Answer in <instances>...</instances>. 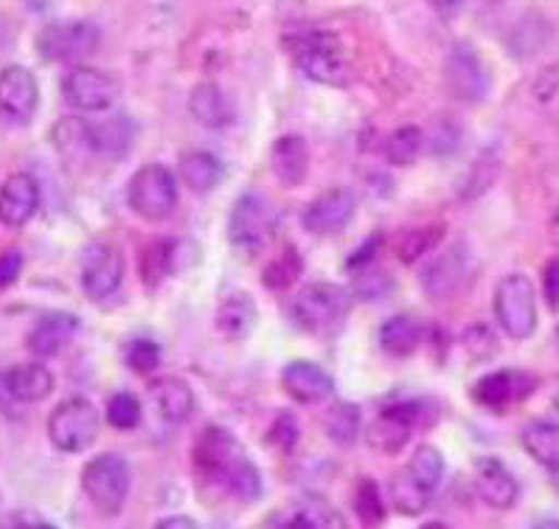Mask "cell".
<instances>
[{
    "instance_id": "1",
    "label": "cell",
    "mask_w": 559,
    "mask_h": 529,
    "mask_svg": "<svg viewBox=\"0 0 559 529\" xmlns=\"http://www.w3.org/2000/svg\"><path fill=\"white\" fill-rule=\"evenodd\" d=\"M194 468L209 484L228 493L234 502L250 504L262 496V473L245 445L230 431L209 425L194 445Z\"/></svg>"
},
{
    "instance_id": "2",
    "label": "cell",
    "mask_w": 559,
    "mask_h": 529,
    "mask_svg": "<svg viewBox=\"0 0 559 529\" xmlns=\"http://www.w3.org/2000/svg\"><path fill=\"white\" fill-rule=\"evenodd\" d=\"M290 313L301 332L312 338H332L349 318L352 296L332 282H316L293 298Z\"/></svg>"
},
{
    "instance_id": "3",
    "label": "cell",
    "mask_w": 559,
    "mask_h": 529,
    "mask_svg": "<svg viewBox=\"0 0 559 529\" xmlns=\"http://www.w3.org/2000/svg\"><path fill=\"white\" fill-rule=\"evenodd\" d=\"M290 51L296 57L304 77H310L318 85L346 87L352 80V66L346 57V48L330 32H307L298 40L290 43Z\"/></svg>"
},
{
    "instance_id": "4",
    "label": "cell",
    "mask_w": 559,
    "mask_h": 529,
    "mask_svg": "<svg viewBox=\"0 0 559 529\" xmlns=\"http://www.w3.org/2000/svg\"><path fill=\"white\" fill-rule=\"evenodd\" d=\"M130 462L121 454H99L82 470V490L96 513L112 518L124 509L130 496Z\"/></svg>"
},
{
    "instance_id": "5",
    "label": "cell",
    "mask_w": 559,
    "mask_h": 529,
    "mask_svg": "<svg viewBox=\"0 0 559 529\" xmlns=\"http://www.w3.org/2000/svg\"><path fill=\"white\" fill-rule=\"evenodd\" d=\"M102 431L99 409L87 397H68L48 414V439L62 454H82Z\"/></svg>"
},
{
    "instance_id": "6",
    "label": "cell",
    "mask_w": 559,
    "mask_h": 529,
    "mask_svg": "<svg viewBox=\"0 0 559 529\" xmlns=\"http://www.w3.org/2000/svg\"><path fill=\"white\" fill-rule=\"evenodd\" d=\"M492 310L500 330L514 341H526L537 330V296L526 273H509L498 282Z\"/></svg>"
},
{
    "instance_id": "7",
    "label": "cell",
    "mask_w": 559,
    "mask_h": 529,
    "mask_svg": "<svg viewBox=\"0 0 559 529\" xmlns=\"http://www.w3.org/2000/svg\"><path fill=\"white\" fill-rule=\"evenodd\" d=\"M127 205L139 218L160 223L178 205V175L164 164H146L127 184Z\"/></svg>"
},
{
    "instance_id": "8",
    "label": "cell",
    "mask_w": 559,
    "mask_h": 529,
    "mask_svg": "<svg viewBox=\"0 0 559 529\" xmlns=\"http://www.w3.org/2000/svg\"><path fill=\"white\" fill-rule=\"evenodd\" d=\"M34 46H37V54H40L43 62L71 68L82 66L99 48V28L93 26L91 21L48 23L37 34Z\"/></svg>"
},
{
    "instance_id": "9",
    "label": "cell",
    "mask_w": 559,
    "mask_h": 529,
    "mask_svg": "<svg viewBox=\"0 0 559 529\" xmlns=\"http://www.w3.org/2000/svg\"><path fill=\"white\" fill-rule=\"evenodd\" d=\"M273 232H276V214L259 195L248 192L234 203L228 220V237L234 251L253 259L267 248Z\"/></svg>"
},
{
    "instance_id": "10",
    "label": "cell",
    "mask_w": 559,
    "mask_h": 529,
    "mask_svg": "<svg viewBox=\"0 0 559 529\" xmlns=\"http://www.w3.org/2000/svg\"><path fill=\"white\" fill-rule=\"evenodd\" d=\"M473 277V254L464 243L450 245L419 268V285L430 302H448L467 287Z\"/></svg>"
},
{
    "instance_id": "11",
    "label": "cell",
    "mask_w": 559,
    "mask_h": 529,
    "mask_svg": "<svg viewBox=\"0 0 559 529\" xmlns=\"http://www.w3.org/2000/svg\"><path fill=\"white\" fill-rule=\"evenodd\" d=\"M121 96V85L112 73L91 66H73L62 77V99L82 113L110 110Z\"/></svg>"
},
{
    "instance_id": "12",
    "label": "cell",
    "mask_w": 559,
    "mask_h": 529,
    "mask_svg": "<svg viewBox=\"0 0 559 529\" xmlns=\"http://www.w3.org/2000/svg\"><path fill=\"white\" fill-rule=\"evenodd\" d=\"M357 212V195L346 186H335L304 205L301 225L312 237H335L352 223Z\"/></svg>"
},
{
    "instance_id": "13",
    "label": "cell",
    "mask_w": 559,
    "mask_h": 529,
    "mask_svg": "<svg viewBox=\"0 0 559 529\" xmlns=\"http://www.w3.org/2000/svg\"><path fill=\"white\" fill-rule=\"evenodd\" d=\"M421 420V403H396L385 405L377 411V418L371 420L366 439L377 454L394 457L414 437V428Z\"/></svg>"
},
{
    "instance_id": "14",
    "label": "cell",
    "mask_w": 559,
    "mask_h": 529,
    "mask_svg": "<svg viewBox=\"0 0 559 529\" xmlns=\"http://www.w3.org/2000/svg\"><path fill=\"white\" fill-rule=\"evenodd\" d=\"M82 291L91 302H105L112 293L119 291L124 282V257L119 248L107 243L91 245L82 259Z\"/></svg>"
},
{
    "instance_id": "15",
    "label": "cell",
    "mask_w": 559,
    "mask_h": 529,
    "mask_svg": "<svg viewBox=\"0 0 559 529\" xmlns=\"http://www.w3.org/2000/svg\"><path fill=\"white\" fill-rule=\"evenodd\" d=\"M40 105V85L23 66H7L0 71V116L12 125H28Z\"/></svg>"
},
{
    "instance_id": "16",
    "label": "cell",
    "mask_w": 559,
    "mask_h": 529,
    "mask_svg": "<svg viewBox=\"0 0 559 529\" xmlns=\"http://www.w3.org/2000/svg\"><path fill=\"white\" fill-rule=\"evenodd\" d=\"M444 80H448L450 93L461 102H480L489 93V82H492L478 51L467 43H461L450 51Z\"/></svg>"
},
{
    "instance_id": "17",
    "label": "cell",
    "mask_w": 559,
    "mask_h": 529,
    "mask_svg": "<svg viewBox=\"0 0 559 529\" xmlns=\"http://www.w3.org/2000/svg\"><path fill=\"white\" fill-rule=\"evenodd\" d=\"M537 380L532 375H523V372L514 369H500L489 372L473 386V400L480 409L489 411H509L512 405H518L520 400H526L534 391Z\"/></svg>"
},
{
    "instance_id": "18",
    "label": "cell",
    "mask_w": 559,
    "mask_h": 529,
    "mask_svg": "<svg viewBox=\"0 0 559 529\" xmlns=\"http://www.w3.org/2000/svg\"><path fill=\"white\" fill-rule=\"evenodd\" d=\"M40 212V184L28 173H14L0 184V225L23 228Z\"/></svg>"
},
{
    "instance_id": "19",
    "label": "cell",
    "mask_w": 559,
    "mask_h": 529,
    "mask_svg": "<svg viewBox=\"0 0 559 529\" xmlns=\"http://www.w3.org/2000/svg\"><path fill=\"white\" fill-rule=\"evenodd\" d=\"M282 389L296 403L318 405L326 403L335 395V380H332L330 372L312 364V361H293L282 372Z\"/></svg>"
},
{
    "instance_id": "20",
    "label": "cell",
    "mask_w": 559,
    "mask_h": 529,
    "mask_svg": "<svg viewBox=\"0 0 559 529\" xmlns=\"http://www.w3.org/2000/svg\"><path fill=\"white\" fill-rule=\"evenodd\" d=\"M76 332H80V318L73 313H48L28 332L26 346L37 361H48L62 355L73 344Z\"/></svg>"
},
{
    "instance_id": "21",
    "label": "cell",
    "mask_w": 559,
    "mask_h": 529,
    "mask_svg": "<svg viewBox=\"0 0 559 529\" xmlns=\"http://www.w3.org/2000/svg\"><path fill=\"white\" fill-rule=\"evenodd\" d=\"M475 493L487 507L503 513V509H512L518 504L520 484L507 465L487 457L475 462Z\"/></svg>"
},
{
    "instance_id": "22",
    "label": "cell",
    "mask_w": 559,
    "mask_h": 529,
    "mask_svg": "<svg viewBox=\"0 0 559 529\" xmlns=\"http://www.w3.org/2000/svg\"><path fill=\"white\" fill-rule=\"evenodd\" d=\"M150 400L164 423L180 425L194 414V391L180 377H155L150 384Z\"/></svg>"
},
{
    "instance_id": "23",
    "label": "cell",
    "mask_w": 559,
    "mask_h": 529,
    "mask_svg": "<svg viewBox=\"0 0 559 529\" xmlns=\"http://www.w3.org/2000/svg\"><path fill=\"white\" fill-rule=\"evenodd\" d=\"M270 166H273V175H276V180L282 186H287V189L301 186L307 180V175H310V150H307V141L298 139V136H282L273 144Z\"/></svg>"
},
{
    "instance_id": "24",
    "label": "cell",
    "mask_w": 559,
    "mask_h": 529,
    "mask_svg": "<svg viewBox=\"0 0 559 529\" xmlns=\"http://www.w3.org/2000/svg\"><path fill=\"white\" fill-rule=\"evenodd\" d=\"M3 389L17 403H40L53 391V375L40 361L17 364L3 375Z\"/></svg>"
},
{
    "instance_id": "25",
    "label": "cell",
    "mask_w": 559,
    "mask_h": 529,
    "mask_svg": "<svg viewBox=\"0 0 559 529\" xmlns=\"http://www.w3.org/2000/svg\"><path fill=\"white\" fill-rule=\"evenodd\" d=\"M189 110L200 125L214 127V130H225L237 119L234 105L217 82H200L189 96Z\"/></svg>"
},
{
    "instance_id": "26",
    "label": "cell",
    "mask_w": 559,
    "mask_h": 529,
    "mask_svg": "<svg viewBox=\"0 0 559 529\" xmlns=\"http://www.w3.org/2000/svg\"><path fill=\"white\" fill-rule=\"evenodd\" d=\"M186 239H155L141 251V277L146 285H160L166 277L186 268Z\"/></svg>"
},
{
    "instance_id": "27",
    "label": "cell",
    "mask_w": 559,
    "mask_h": 529,
    "mask_svg": "<svg viewBox=\"0 0 559 529\" xmlns=\"http://www.w3.org/2000/svg\"><path fill=\"white\" fill-rule=\"evenodd\" d=\"M178 175L191 192L205 195L211 189H217L225 180V164L214 153L205 150H191V153L180 155L178 161Z\"/></svg>"
},
{
    "instance_id": "28",
    "label": "cell",
    "mask_w": 559,
    "mask_h": 529,
    "mask_svg": "<svg viewBox=\"0 0 559 529\" xmlns=\"http://www.w3.org/2000/svg\"><path fill=\"white\" fill-rule=\"evenodd\" d=\"M135 125L130 119H107L102 125H91V144L96 158L121 161L132 150Z\"/></svg>"
},
{
    "instance_id": "29",
    "label": "cell",
    "mask_w": 559,
    "mask_h": 529,
    "mask_svg": "<svg viewBox=\"0 0 559 529\" xmlns=\"http://www.w3.org/2000/svg\"><path fill=\"white\" fill-rule=\"evenodd\" d=\"M520 443L528 457L551 473H559V423L551 420H532L520 431Z\"/></svg>"
},
{
    "instance_id": "30",
    "label": "cell",
    "mask_w": 559,
    "mask_h": 529,
    "mask_svg": "<svg viewBox=\"0 0 559 529\" xmlns=\"http://www.w3.org/2000/svg\"><path fill=\"white\" fill-rule=\"evenodd\" d=\"M259 321L257 305L248 293H230L217 310V330L228 341H245Z\"/></svg>"
},
{
    "instance_id": "31",
    "label": "cell",
    "mask_w": 559,
    "mask_h": 529,
    "mask_svg": "<svg viewBox=\"0 0 559 529\" xmlns=\"http://www.w3.org/2000/svg\"><path fill=\"white\" fill-rule=\"evenodd\" d=\"M284 529H346V521L326 498L304 496L284 518Z\"/></svg>"
},
{
    "instance_id": "32",
    "label": "cell",
    "mask_w": 559,
    "mask_h": 529,
    "mask_svg": "<svg viewBox=\"0 0 559 529\" xmlns=\"http://www.w3.org/2000/svg\"><path fill=\"white\" fill-rule=\"evenodd\" d=\"M421 341V327L414 316H394L380 327V346L391 357L414 355Z\"/></svg>"
},
{
    "instance_id": "33",
    "label": "cell",
    "mask_w": 559,
    "mask_h": 529,
    "mask_svg": "<svg viewBox=\"0 0 559 529\" xmlns=\"http://www.w3.org/2000/svg\"><path fill=\"white\" fill-rule=\"evenodd\" d=\"M389 496L400 516H421L430 507V502H433V493L421 487L405 468H400L391 477Z\"/></svg>"
},
{
    "instance_id": "34",
    "label": "cell",
    "mask_w": 559,
    "mask_h": 529,
    "mask_svg": "<svg viewBox=\"0 0 559 529\" xmlns=\"http://www.w3.org/2000/svg\"><path fill=\"white\" fill-rule=\"evenodd\" d=\"M444 237V225H421V228H408L394 239V254L402 264L419 262L428 251H433L436 245Z\"/></svg>"
},
{
    "instance_id": "35",
    "label": "cell",
    "mask_w": 559,
    "mask_h": 529,
    "mask_svg": "<svg viewBox=\"0 0 559 529\" xmlns=\"http://www.w3.org/2000/svg\"><path fill=\"white\" fill-rule=\"evenodd\" d=\"M362 428V418L360 409L355 403H335L330 411H326V418H323V431H326V437L332 439L341 448H349L355 445V439L360 437Z\"/></svg>"
},
{
    "instance_id": "36",
    "label": "cell",
    "mask_w": 559,
    "mask_h": 529,
    "mask_svg": "<svg viewBox=\"0 0 559 529\" xmlns=\"http://www.w3.org/2000/svg\"><path fill=\"white\" fill-rule=\"evenodd\" d=\"M425 150V130L416 125H402L385 141V158L394 166H414Z\"/></svg>"
},
{
    "instance_id": "37",
    "label": "cell",
    "mask_w": 559,
    "mask_h": 529,
    "mask_svg": "<svg viewBox=\"0 0 559 529\" xmlns=\"http://www.w3.org/2000/svg\"><path fill=\"white\" fill-rule=\"evenodd\" d=\"M405 470H408L421 487L430 490L436 496V490H439L441 479H444V457H441V450L433 448V445H419L414 450V457L408 459V465H405Z\"/></svg>"
},
{
    "instance_id": "38",
    "label": "cell",
    "mask_w": 559,
    "mask_h": 529,
    "mask_svg": "<svg viewBox=\"0 0 559 529\" xmlns=\"http://www.w3.org/2000/svg\"><path fill=\"white\" fill-rule=\"evenodd\" d=\"M301 271H304L301 254H298L293 245H287V248H284V251L267 264V268H264L262 282L267 291H287V287H293L298 279H301Z\"/></svg>"
},
{
    "instance_id": "39",
    "label": "cell",
    "mask_w": 559,
    "mask_h": 529,
    "mask_svg": "<svg viewBox=\"0 0 559 529\" xmlns=\"http://www.w3.org/2000/svg\"><path fill=\"white\" fill-rule=\"evenodd\" d=\"M141 418H144V409H141V400L130 391H116V395L107 400L105 420L116 431H132L141 425Z\"/></svg>"
},
{
    "instance_id": "40",
    "label": "cell",
    "mask_w": 559,
    "mask_h": 529,
    "mask_svg": "<svg viewBox=\"0 0 559 529\" xmlns=\"http://www.w3.org/2000/svg\"><path fill=\"white\" fill-rule=\"evenodd\" d=\"M124 361L132 372L152 375L160 366V346L152 338H132L124 346Z\"/></svg>"
},
{
    "instance_id": "41",
    "label": "cell",
    "mask_w": 559,
    "mask_h": 529,
    "mask_svg": "<svg viewBox=\"0 0 559 529\" xmlns=\"http://www.w3.org/2000/svg\"><path fill=\"white\" fill-rule=\"evenodd\" d=\"M355 509L357 516L366 524H380L385 518V502L380 496V487H377L371 479H362L357 484V496H355Z\"/></svg>"
},
{
    "instance_id": "42",
    "label": "cell",
    "mask_w": 559,
    "mask_h": 529,
    "mask_svg": "<svg viewBox=\"0 0 559 529\" xmlns=\"http://www.w3.org/2000/svg\"><path fill=\"white\" fill-rule=\"evenodd\" d=\"M391 291V279L374 268V262L355 271V293L360 298H380Z\"/></svg>"
},
{
    "instance_id": "43",
    "label": "cell",
    "mask_w": 559,
    "mask_h": 529,
    "mask_svg": "<svg viewBox=\"0 0 559 529\" xmlns=\"http://www.w3.org/2000/svg\"><path fill=\"white\" fill-rule=\"evenodd\" d=\"M464 344H467L469 355H475L478 361H489L498 352V341H495L492 330L487 325H473L464 336Z\"/></svg>"
},
{
    "instance_id": "44",
    "label": "cell",
    "mask_w": 559,
    "mask_h": 529,
    "mask_svg": "<svg viewBox=\"0 0 559 529\" xmlns=\"http://www.w3.org/2000/svg\"><path fill=\"white\" fill-rule=\"evenodd\" d=\"M267 439H270V445H276V448L284 450V454L296 448V443H298L296 418H293V414H287V411H284V414H278L276 423H273V428H270Z\"/></svg>"
},
{
    "instance_id": "45",
    "label": "cell",
    "mask_w": 559,
    "mask_h": 529,
    "mask_svg": "<svg viewBox=\"0 0 559 529\" xmlns=\"http://www.w3.org/2000/svg\"><path fill=\"white\" fill-rule=\"evenodd\" d=\"M23 273V254L17 248L0 254V293L12 287Z\"/></svg>"
},
{
    "instance_id": "46",
    "label": "cell",
    "mask_w": 559,
    "mask_h": 529,
    "mask_svg": "<svg viewBox=\"0 0 559 529\" xmlns=\"http://www.w3.org/2000/svg\"><path fill=\"white\" fill-rule=\"evenodd\" d=\"M459 141H461V127L453 125V121H439L433 136L436 155H453Z\"/></svg>"
},
{
    "instance_id": "47",
    "label": "cell",
    "mask_w": 559,
    "mask_h": 529,
    "mask_svg": "<svg viewBox=\"0 0 559 529\" xmlns=\"http://www.w3.org/2000/svg\"><path fill=\"white\" fill-rule=\"evenodd\" d=\"M380 245H382V234H374V237H369L366 243L357 248L355 254H352L349 259H346V271H360V268H366V264L374 262L377 251H380Z\"/></svg>"
},
{
    "instance_id": "48",
    "label": "cell",
    "mask_w": 559,
    "mask_h": 529,
    "mask_svg": "<svg viewBox=\"0 0 559 529\" xmlns=\"http://www.w3.org/2000/svg\"><path fill=\"white\" fill-rule=\"evenodd\" d=\"M543 293L551 310H559V257L548 259L543 268Z\"/></svg>"
},
{
    "instance_id": "49",
    "label": "cell",
    "mask_w": 559,
    "mask_h": 529,
    "mask_svg": "<svg viewBox=\"0 0 559 529\" xmlns=\"http://www.w3.org/2000/svg\"><path fill=\"white\" fill-rule=\"evenodd\" d=\"M155 529H200V524L189 516H169V518H160L155 524Z\"/></svg>"
},
{
    "instance_id": "50",
    "label": "cell",
    "mask_w": 559,
    "mask_h": 529,
    "mask_svg": "<svg viewBox=\"0 0 559 529\" xmlns=\"http://www.w3.org/2000/svg\"><path fill=\"white\" fill-rule=\"evenodd\" d=\"M433 12L444 14V17H453L461 7H464V0H425Z\"/></svg>"
},
{
    "instance_id": "51",
    "label": "cell",
    "mask_w": 559,
    "mask_h": 529,
    "mask_svg": "<svg viewBox=\"0 0 559 529\" xmlns=\"http://www.w3.org/2000/svg\"><path fill=\"white\" fill-rule=\"evenodd\" d=\"M17 529H57V527H53V524H48V521H26V524H21Z\"/></svg>"
},
{
    "instance_id": "52",
    "label": "cell",
    "mask_w": 559,
    "mask_h": 529,
    "mask_svg": "<svg viewBox=\"0 0 559 529\" xmlns=\"http://www.w3.org/2000/svg\"><path fill=\"white\" fill-rule=\"evenodd\" d=\"M534 529H559V518H543L534 524Z\"/></svg>"
},
{
    "instance_id": "53",
    "label": "cell",
    "mask_w": 559,
    "mask_h": 529,
    "mask_svg": "<svg viewBox=\"0 0 559 529\" xmlns=\"http://www.w3.org/2000/svg\"><path fill=\"white\" fill-rule=\"evenodd\" d=\"M419 529H448V524H441V521H430V524H421Z\"/></svg>"
},
{
    "instance_id": "54",
    "label": "cell",
    "mask_w": 559,
    "mask_h": 529,
    "mask_svg": "<svg viewBox=\"0 0 559 529\" xmlns=\"http://www.w3.org/2000/svg\"><path fill=\"white\" fill-rule=\"evenodd\" d=\"M554 411H557V414H559V391H557V395H554Z\"/></svg>"
},
{
    "instance_id": "55",
    "label": "cell",
    "mask_w": 559,
    "mask_h": 529,
    "mask_svg": "<svg viewBox=\"0 0 559 529\" xmlns=\"http://www.w3.org/2000/svg\"><path fill=\"white\" fill-rule=\"evenodd\" d=\"M484 3H500V0H484Z\"/></svg>"
},
{
    "instance_id": "56",
    "label": "cell",
    "mask_w": 559,
    "mask_h": 529,
    "mask_svg": "<svg viewBox=\"0 0 559 529\" xmlns=\"http://www.w3.org/2000/svg\"><path fill=\"white\" fill-rule=\"evenodd\" d=\"M557 336H559V330H557Z\"/></svg>"
}]
</instances>
